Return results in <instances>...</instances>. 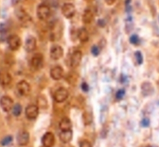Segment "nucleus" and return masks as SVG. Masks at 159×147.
Returning a JSON list of instances; mask_svg holds the SVG:
<instances>
[{"instance_id": "1", "label": "nucleus", "mask_w": 159, "mask_h": 147, "mask_svg": "<svg viewBox=\"0 0 159 147\" xmlns=\"http://www.w3.org/2000/svg\"><path fill=\"white\" fill-rule=\"evenodd\" d=\"M37 16L41 21L47 20L51 15V9L47 4H40L37 8Z\"/></svg>"}, {"instance_id": "2", "label": "nucleus", "mask_w": 159, "mask_h": 147, "mask_svg": "<svg viewBox=\"0 0 159 147\" xmlns=\"http://www.w3.org/2000/svg\"><path fill=\"white\" fill-rule=\"evenodd\" d=\"M43 56L40 53H37L33 55L30 60V67L33 70H38L43 67Z\"/></svg>"}, {"instance_id": "3", "label": "nucleus", "mask_w": 159, "mask_h": 147, "mask_svg": "<svg viewBox=\"0 0 159 147\" xmlns=\"http://www.w3.org/2000/svg\"><path fill=\"white\" fill-rule=\"evenodd\" d=\"M7 43L10 50L16 51L21 46V40L18 35L11 34L7 38Z\"/></svg>"}, {"instance_id": "4", "label": "nucleus", "mask_w": 159, "mask_h": 147, "mask_svg": "<svg viewBox=\"0 0 159 147\" xmlns=\"http://www.w3.org/2000/svg\"><path fill=\"white\" fill-rule=\"evenodd\" d=\"M17 18L20 24L24 27H28L32 21V19L24 9H19L16 13Z\"/></svg>"}, {"instance_id": "5", "label": "nucleus", "mask_w": 159, "mask_h": 147, "mask_svg": "<svg viewBox=\"0 0 159 147\" xmlns=\"http://www.w3.org/2000/svg\"><path fill=\"white\" fill-rule=\"evenodd\" d=\"M16 90L19 94L21 96H27L30 92L31 87L27 82L21 81L16 85Z\"/></svg>"}, {"instance_id": "6", "label": "nucleus", "mask_w": 159, "mask_h": 147, "mask_svg": "<svg viewBox=\"0 0 159 147\" xmlns=\"http://www.w3.org/2000/svg\"><path fill=\"white\" fill-rule=\"evenodd\" d=\"M61 13L66 19H70L75 14V7L70 3L64 4L61 7Z\"/></svg>"}, {"instance_id": "7", "label": "nucleus", "mask_w": 159, "mask_h": 147, "mask_svg": "<svg viewBox=\"0 0 159 147\" xmlns=\"http://www.w3.org/2000/svg\"><path fill=\"white\" fill-rule=\"evenodd\" d=\"M69 91L63 87H61L56 90L54 94V99L56 102H63L69 97Z\"/></svg>"}, {"instance_id": "8", "label": "nucleus", "mask_w": 159, "mask_h": 147, "mask_svg": "<svg viewBox=\"0 0 159 147\" xmlns=\"http://www.w3.org/2000/svg\"><path fill=\"white\" fill-rule=\"evenodd\" d=\"M0 105L4 111L8 112L13 107V101L9 96H3L0 99Z\"/></svg>"}, {"instance_id": "9", "label": "nucleus", "mask_w": 159, "mask_h": 147, "mask_svg": "<svg viewBox=\"0 0 159 147\" xmlns=\"http://www.w3.org/2000/svg\"><path fill=\"white\" fill-rule=\"evenodd\" d=\"M64 55V49L60 45H54L51 47L50 56L52 59L57 60L61 59Z\"/></svg>"}, {"instance_id": "10", "label": "nucleus", "mask_w": 159, "mask_h": 147, "mask_svg": "<svg viewBox=\"0 0 159 147\" xmlns=\"http://www.w3.org/2000/svg\"><path fill=\"white\" fill-rule=\"evenodd\" d=\"M82 58V53L80 50H75L73 52L70 58V66L72 68H76L79 66Z\"/></svg>"}, {"instance_id": "11", "label": "nucleus", "mask_w": 159, "mask_h": 147, "mask_svg": "<svg viewBox=\"0 0 159 147\" xmlns=\"http://www.w3.org/2000/svg\"><path fill=\"white\" fill-rule=\"evenodd\" d=\"M43 145L45 147H52L55 143V136L52 132H48L43 135L42 138Z\"/></svg>"}, {"instance_id": "12", "label": "nucleus", "mask_w": 159, "mask_h": 147, "mask_svg": "<svg viewBox=\"0 0 159 147\" xmlns=\"http://www.w3.org/2000/svg\"><path fill=\"white\" fill-rule=\"evenodd\" d=\"M37 40L34 36H30L25 40V49L27 52L31 53L36 50Z\"/></svg>"}, {"instance_id": "13", "label": "nucleus", "mask_w": 159, "mask_h": 147, "mask_svg": "<svg viewBox=\"0 0 159 147\" xmlns=\"http://www.w3.org/2000/svg\"><path fill=\"white\" fill-rule=\"evenodd\" d=\"M25 115L29 120H34L38 117L39 114L38 106L34 105H30L28 106L25 111Z\"/></svg>"}, {"instance_id": "14", "label": "nucleus", "mask_w": 159, "mask_h": 147, "mask_svg": "<svg viewBox=\"0 0 159 147\" xmlns=\"http://www.w3.org/2000/svg\"><path fill=\"white\" fill-rule=\"evenodd\" d=\"M30 140V135L26 131H20L16 136V140L19 145L24 146L29 143Z\"/></svg>"}, {"instance_id": "15", "label": "nucleus", "mask_w": 159, "mask_h": 147, "mask_svg": "<svg viewBox=\"0 0 159 147\" xmlns=\"http://www.w3.org/2000/svg\"><path fill=\"white\" fill-rule=\"evenodd\" d=\"M12 81V76L7 70H0V85L6 86L9 85Z\"/></svg>"}, {"instance_id": "16", "label": "nucleus", "mask_w": 159, "mask_h": 147, "mask_svg": "<svg viewBox=\"0 0 159 147\" xmlns=\"http://www.w3.org/2000/svg\"><path fill=\"white\" fill-rule=\"evenodd\" d=\"M50 75L54 80H60L63 77L64 69L61 66L54 67L50 71Z\"/></svg>"}, {"instance_id": "17", "label": "nucleus", "mask_w": 159, "mask_h": 147, "mask_svg": "<svg viewBox=\"0 0 159 147\" xmlns=\"http://www.w3.org/2000/svg\"><path fill=\"white\" fill-rule=\"evenodd\" d=\"M72 136L73 133L71 130L67 131H62L60 133V139L64 144H67L71 141Z\"/></svg>"}, {"instance_id": "18", "label": "nucleus", "mask_w": 159, "mask_h": 147, "mask_svg": "<svg viewBox=\"0 0 159 147\" xmlns=\"http://www.w3.org/2000/svg\"><path fill=\"white\" fill-rule=\"evenodd\" d=\"M94 15L90 9H87L84 11L82 15V21L85 24H90L93 20Z\"/></svg>"}, {"instance_id": "19", "label": "nucleus", "mask_w": 159, "mask_h": 147, "mask_svg": "<svg viewBox=\"0 0 159 147\" xmlns=\"http://www.w3.org/2000/svg\"><path fill=\"white\" fill-rule=\"evenodd\" d=\"M77 36L78 39L82 42H86L89 40V33L84 28H82L78 30Z\"/></svg>"}, {"instance_id": "20", "label": "nucleus", "mask_w": 159, "mask_h": 147, "mask_svg": "<svg viewBox=\"0 0 159 147\" xmlns=\"http://www.w3.org/2000/svg\"><path fill=\"white\" fill-rule=\"evenodd\" d=\"M60 127L61 131H67L71 130L72 123L70 120L67 117L62 118L60 122Z\"/></svg>"}, {"instance_id": "21", "label": "nucleus", "mask_w": 159, "mask_h": 147, "mask_svg": "<svg viewBox=\"0 0 159 147\" xmlns=\"http://www.w3.org/2000/svg\"><path fill=\"white\" fill-rule=\"evenodd\" d=\"M142 93L145 96H148L153 94L154 91L153 86L150 82H145L141 86Z\"/></svg>"}, {"instance_id": "22", "label": "nucleus", "mask_w": 159, "mask_h": 147, "mask_svg": "<svg viewBox=\"0 0 159 147\" xmlns=\"http://www.w3.org/2000/svg\"><path fill=\"white\" fill-rule=\"evenodd\" d=\"M83 122L85 125L90 124L92 121V114L89 112H85L83 114Z\"/></svg>"}, {"instance_id": "23", "label": "nucleus", "mask_w": 159, "mask_h": 147, "mask_svg": "<svg viewBox=\"0 0 159 147\" xmlns=\"http://www.w3.org/2000/svg\"><path fill=\"white\" fill-rule=\"evenodd\" d=\"M38 106L43 109H46L47 107V100L45 96H40L38 97Z\"/></svg>"}, {"instance_id": "24", "label": "nucleus", "mask_w": 159, "mask_h": 147, "mask_svg": "<svg viewBox=\"0 0 159 147\" xmlns=\"http://www.w3.org/2000/svg\"><path fill=\"white\" fill-rule=\"evenodd\" d=\"M13 114H14L16 117H18L22 113V106L19 103L15 104L12 108Z\"/></svg>"}, {"instance_id": "25", "label": "nucleus", "mask_w": 159, "mask_h": 147, "mask_svg": "<svg viewBox=\"0 0 159 147\" xmlns=\"http://www.w3.org/2000/svg\"><path fill=\"white\" fill-rule=\"evenodd\" d=\"M13 141V137L11 136H8L4 137L2 141H1V144L3 146H6V145H9L11 142Z\"/></svg>"}, {"instance_id": "26", "label": "nucleus", "mask_w": 159, "mask_h": 147, "mask_svg": "<svg viewBox=\"0 0 159 147\" xmlns=\"http://www.w3.org/2000/svg\"><path fill=\"white\" fill-rule=\"evenodd\" d=\"M135 56L136 59V61L138 62V64L139 65L142 64L143 61V57L142 53L139 51H137L135 53Z\"/></svg>"}, {"instance_id": "27", "label": "nucleus", "mask_w": 159, "mask_h": 147, "mask_svg": "<svg viewBox=\"0 0 159 147\" xmlns=\"http://www.w3.org/2000/svg\"><path fill=\"white\" fill-rule=\"evenodd\" d=\"M139 38L136 34H133L129 38V41L130 43H132L133 45H138L139 43Z\"/></svg>"}, {"instance_id": "28", "label": "nucleus", "mask_w": 159, "mask_h": 147, "mask_svg": "<svg viewBox=\"0 0 159 147\" xmlns=\"http://www.w3.org/2000/svg\"><path fill=\"white\" fill-rule=\"evenodd\" d=\"M91 53L93 56L95 57L98 56L100 54V49L99 48L96 46V45H93L91 48Z\"/></svg>"}, {"instance_id": "29", "label": "nucleus", "mask_w": 159, "mask_h": 147, "mask_svg": "<svg viewBox=\"0 0 159 147\" xmlns=\"http://www.w3.org/2000/svg\"><path fill=\"white\" fill-rule=\"evenodd\" d=\"M125 94V91L123 89L119 90L117 91L116 94V99L117 100H121L123 99V97L124 96Z\"/></svg>"}, {"instance_id": "30", "label": "nucleus", "mask_w": 159, "mask_h": 147, "mask_svg": "<svg viewBox=\"0 0 159 147\" xmlns=\"http://www.w3.org/2000/svg\"><path fill=\"white\" fill-rule=\"evenodd\" d=\"M80 147H92V145L89 141L84 140L80 142Z\"/></svg>"}, {"instance_id": "31", "label": "nucleus", "mask_w": 159, "mask_h": 147, "mask_svg": "<svg viewBox=\"0 0 159 147\" xmlns=\"http://www.w3.org/2000/svg\"><path fill=\"white\" fill-rule=\"evenodd\" d=\"M150 120L148 118H145L141 122V126L143 127H148L150 125Z\"/></svg>"}, {"instance_id": "32", "label": "nucleus", "mask_w": 159, "mask_h": 147, "mask_svg": "<svg viewBox=\"0 0 159 147\" xmlns=\"http://www.w3.org/2000/svg\"><path fill=\"white\" fill-rule=\"evenodd\" d=\"M81 88L82 90H83V91L88 92L89 90V85H88L87 82H83L81 85Z\"/></svg>"}, {"instance_id": "33", "label": "nucleus", "mask_w": 159, "mask_h": 147, "mask_svg": "<svg viewBox=\"0 0 159 147\" xmlns=\"http://www.w3.org/2000/svg\"><path fill=\"white\" fill-rule=\"evenodd\" d=\"M116 1V0H105L106 3L107 4L108 6H112L115 3Z\"/></svg>"}, {"instance_id": "34", "label": "nucleus", "mask_w": 159, "mask_h": 147, "mask_svg": "<svg viewBox=\"0 0 159 147\" xmlns=\"http://www.w3.org/2000/svg\"><path fill=\"white\" fill-rule=\"evenodd\" d=\"M153 147V146H152V145H148V147Z\"/></svg>"}]
</instances>
